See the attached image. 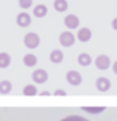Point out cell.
<instances>
[{
	"mask_svg": "<svg viewBox=\"0 0 117 121\" xmlns=\"http://www.w3.org/2000/svg\"><path fill=\"white\" fill-rule=\"evenodd\" d=\"M23 42H25V45H26V48H29V49H35V48H38V45H39L38 34L27 33L26 35H25V38H23Z\"/></svg>",
	"mask_w": 117,
	"mask_h": 121,
	"instance_id": "obj_1",
	"label": "cell"
},
{
	"mask_svg": "<svg viewBox=\"0 0 117 121\" xmlns=\"http://www.w3.org/2000/svg\"><path fill=\"white\" fill-rule=\"evenodd\" d=\"M59 42L60 45L65 46V48H69L75 44V35H74L71 31H63L59 37Z\"/></svg>",
	"mask_w": 117,
	"mask_h": 121,
	"instance_id": "obj_2",
	"label": "cell"
},
{
	"mask_svg": "<svg viewBox=\"0 0 117 121\" xmlns=\"http://www.w3.org/2000/svg\"><path fill=\"white\" fill-rule=\"evenodd\" d=\"M65 79H67V82L69 83L71 86H79V84L82 83V75H80L78 71H75V69L68 71L67 75H65Z\"/></svg>",
	"mask_w": 117,
	"mask_h": 121,
	"instance_id": "obj_3",
	"label": "cell"
},
{
	"mask_svg": "<svg viewBox=\"0 0 117 121\" xmlns=\"http://www.w3.org/2000/svg\"><path fill=\"white\" fill-rule=\"evenodd\" d=\"M95 67H97L98 69H101V71L108 69V68L110 67V59H109V56L100 55L97 59H95Z\"/></svg>",
	"mask_w": 117,
	"mask_h": 121,
	"instance_id": "obj_4",
	"label": "cell"
},
{
	"mask_svg": "<svg viewBox=\"0 0 117 121\" xmlns=\"http://www.w3.org/2000/svg\"><path fill=\"white\" fill-rule=\"evenodd\" d=\"M31 78H33V80L35 83H45L48 80V72L45 71V69L38 68V69H35V71L33 72Z\"/></svg>",
	"mask_w": 117,
	"mask_h": 121,
	"instance_id": "obj_5",
	"label": "cell"
},
{
	"mask_svg": "<svg viewBox=\"0 0 117 121\" xmlns=\"http://www.w3.org/2000/svg\"><path fill=\"white\" fill-rule=\"evenodd\" d=\"M95 87L98 88L100 91L105 93V91H108V90L110 88V80H109L108 78L101 76V78L97 79V82H95Z\"/></svg>",
	"mask_w": 117,
	"mask_h": 121,
	"instance_id": "obj_6",
	"label": "cell"
},
{
	"mask_svg": "<svg viewBox=\"0 0 117 121\" xmlns=\"http://www.w3.org/2000/svg\"><path fill=\"white\" fill-rule=\"evenodd\" d=\"M17 23H18V26H21V27H27L31 23V18H30V15L27 12H21V14H18V17H17Z\"/></svg>",
	"mask_w": 117,
	"mask_h": 121,
	"instance_id": "obj_7",
	"label": "cell"
},
{
	"mask_svg": "<svg viewBox=\"0 0 117 121\" xmlns=\"http://www.w3.org/2000/svg\"><path fill=\"white\" fill-rule=\"evenodd\" d=\"M64 25L67 26L68 29H76L79 26V18L74 14H69L64 18Z\"/></svg>",
	"mask_w": 117,
	"mask_h": 121,
	"instance_id": "obj_8",
	"label": "cell"
},
{
	"mask_svg": "<svg viewBox=\"0 0 117 121\" xmlns=\"http://www.w3.org/2000/svg\"><path fill=\"white\" fill-rule=\"evenodd\" d=\"M49 59L53 64H60L63 60H64V53H63L60 49H53L50 52L49 55Z\"/></svg>",
	"mask_w": 117,
	"mask_h": 121,
	"instance_id": "obj_9",
	"label": "cell"
},
{
	"mask_svg": "<svg viewBox=\"0 0 117 121\" xmlns=\"http://www.w3.org/2000/svg\"><path fill=\"white\" fill-rule=\"evenodd\" d=\"M78 39L80 42H87L91 39V30L89 27H82L80 30L78 31Z\"/></svg>",
	"mask_w": 117,
	"mask_h": 121,
	"instance_id": "obj_10",
	"label": "cell"
},
{
	"mask_svg": "<svg viewBox=\"0 0 117 121\" xmlns=\"http://www.w3.org/2000/svg\"><path fill=\"white\" fill-rule=\"evenodd\" d=\"M37 56L33 55V53H27V55L23 56V64L26 67H35L37 64Z\"/></svg>",
	"mask_w": 117,
	"mask_h": 121,
	"instance_id": "obj_11",
	"label": "cell"
},
{
	"mask_svg": "<svg viewBox=\"0 0 117 121\" xmlns=\"http://www.w3.org/2000/svg\"><path fill=\"white\" fill-rule=\"evenodd\" d=\"M33 14H34V17H37V18H44L48 14V8H46L45 4H37L34 7Z\"/></svg>",
	"mask_w": 117,
	"mask_h": 121,
	"instance_id": "obj_12",
	"label": "cell"
},
{
	"mask_svg": "<svg viewBox=\"0 0 117 121\" xmlns=\"http://www.w3.org/2000/svg\"><path fill=\"white\" fill-rule=\"evenodd\" d=\"M91 56L89 55V53H80V55L78 56V63L80 64L82 67H87L91 64Z\"/></svg>",
	"mask_w": 117,
	"mask_h": 121,
	"instance_id": "obj_13",
	"label": "cell"
},
{
	"mask_svg": "<svg viewBox=\"0 0 117 121\" xmlns=\"http://www.w3.org/2000/svg\"><path fill=\"white\" fill-rule=\"evenodd\" d=\"M53 7H55V10L57 12H64V11H67L68 3H67V0H55Z\"/></svg>",
	"mask_w": 117,
	"mask_h": 121,
	"instance_id": "obj_14",
	"label": "cell"
},
{
	"mask_svg": "<svg viewBox=\"0 0 117 121\" xmlns=\"http://www.w3.org/2000/svg\"><path fill=\"white\" fill-rule=\"evenodd\" d=\"M11 63V56L6 53V52H1L0 53V68H7Z\"/></svg>",
	"mask_w": 117,
	"mask_h": 121,
	"instance_id": "obj_15",
	"label": "cell"
},
{
	"mask_svg": "<svg viewBox=\"0 0 117 121\" xmlns=\"http://www.w3.org/2000/svg\"><path fill=\"white\" fill-rule=\"evenodd\" d=\"M12 90V84L8 80H1L0 82V94H8Z\"/></svg>",
	"mask_w": 117,
	"mask_h": 121,
	"instance_id": "obj_16",
	"label": "cell"
},
{
	"mask_svg": "<svg viewBox=\"0 0 117 121\" xmlns=\"http://www.w3.org/2000/svg\"><path fill=\"white\" fill-rule=\"evenodd\" d=\"M82 109L84 110V112H87V113H90V114H98V113H102L104 110H105V108L104 106H97V108H91V106H83Z\"/></svg>",
	"mask_w": 117,
	"mask_h": 121,
	"instance_id": "obj_17",
	"label": "cell"
},
{
	"mask_svg": "<svg viewBox=\"0 0 117 121\" xmlns=\"http://www.w3.org/2000/svg\"><path fill=\"white\" fill-rule=\"evenodd\" d=\"M23 94L27 95V97H30V95H35V94H37V88H35V86H33V84H27L26 87L23 88Z\"/></svg>",
	"mask_w": 117,
	"mask_h": 121,
	"instance_id": "obj_18",
	"label": "cell"
},
{
	"mask_svg": "<svg viewBox=\"0 0 117 121\" xmlns=\"http://www.w3.org/2000/svg\"><path fill=\"white\" fill-rule=\"evenodd\" d=\"M18 3H19L21 8H23V10H27V8H30V7H31V4H33V0H18Z\"/></svg>",
	"mask_w": 117,
	"mask_h": 121,
	"instance_id": "obj_19",
	"label": "cell"
},
{
	"mask_svg": "<svg viewBox=\"0 0 117 121\" xmlns=\"http://www.w3.org/2000/svg\"><path fill=\"white\" fill-rule=\"evenodd\" d=\"M61 121H89V120H86L84 117H80V116H68L65 118H63Z\"/></svg>",
	"mask_w": 117,
	"mask_h": 121,
	"instance_id": "obj_20",
	"label": "cell"
},
{
	"mask_svg": "<svg viewBox=\"0 0 117 121\" xmlns=\"http://www.w3.org/2000/svg\"><path fill=\"white\" fill-rule=\"evenodd\" d=\"M112 27L114 29V30H117V18H114V19L112 21Z\"/></svg>",
	"mask_w": 117,
	"mask_h": 121,
	"instance_id": "obj_21",
	"label": "cell"
},
{
	"mask_svg": "<svg viewBox=\"0 0 117 121\" xmlns=\"http://www.w3.org/2000/svg\"><path fill=\"white\" fill-rule=\"evenodd\" d=\"M55 95H65V91H63V90H56Z\"/></svg>",
	"mask_w": 117,
	"mask_h": 121,
	"instance_id": "obj_22",
	"label": "cell"
},
{
	"mask_svg": "<svg viewBox=\"0 0 117 121\" xmlns=\"http://www.w3.org/2000/svg\"><path fill=\"white\" fill-rule=\"evenodd\" d=\"M113 72H114V73L117 75V60L113 63Z\"/></svg>",
	"mask_w": 117,
	"mask_h": 121,
	"instance_id": "obj_23",
	"label": "cell"
}]
</instances>
